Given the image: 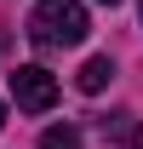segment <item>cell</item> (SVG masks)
I'll return each mask as SVG.
<instances>
[{
  "instance_id": "obj_1",
  "label": "cell",
  "mask_w": 143,
  "mask_h": 149,
  "mask_svg": "<svg viewBox=\"0 0 143 149\" xmlns=\"http://www.w3.org/2000/svg\"><path fill=\"white\" fill-rule=\"evenodd\" d=\"M92 35V17L80 0H35L29 12V40L46 46V52H63V46H80Z\"/></svg>"
},
{
  "instance_id": "obj_2",
  "label": "cell",
  "mask_w": 143,
  "mask_h": 149,
  "mask_svg": "<svg viewBox=\"0 0 143 149\" xmlns=\"http://www.w3.org/2000/svg\"><path fill=\"white\" fill-rule=\"evenodd\" d=\"M12 97H17V109L46 115L57 103V74L40 69V63H23V69H12Z\"/></svg>"
},
{
  "instance_id": "obj_3",
  "label": "cell",
  "mask_w": 143,
  "mask_h": 149,
  "mask_svg": "<svg viewBox=\"0 0 143 149\" xmlns=\"http://www.w3.org/2000/svg\"><path fill=\"white\" fill-rule=\"evenodd\" d=\"M109 80H115V63H109V57H86V63H80V74H74V86H80L86 97H97Z\"/></svg>"
},
{
  "instance_id": "obj_4",
  "label": "cell",
  "mask_w": 143,
  "mask_h": 149,
  "mask_svg": "<svg viewBox=\"0 0 143 149\" xmlns=\"http://www.w3.org/2000/svg\"><path fill=\"white\" fill-rule=\"evenodd\" d=\"M40 149H80V132L74 126H46L40 132Z\"/></svg>"
},
{
  "instance_id": "obj_5",
  "label": "cell",
  "mask_w": 143,
  "mask_h": 149,
  "mask_svg": "<svg viewBox=\"0 0 143 149\" xmlns=\"http://www.w3.org/2000/svg\"><path fill=\"white\" fill-rule=\"evenodd\" d=\"M103 132H109V138H132L137 126H132V115H109V120H103Z\"/></svg>"
},
{
  "instance_id": "obj_6",
  "label": "cell",
  "mask_w": 143,
  "mask_h": 149,
  "mask_svg": "<svg viewBox=\"0 0 143 149\" xmlns=\"http://www.w3.org/2000/svg\"><path fill=\"white\" fill-rule=\"evenodd\" d=\"M97 6H120V0H97Z\"/></svg>"
},
{
  "instance_id": "obj_7",
  "label": "cell",
  "mask_w": 143,
  "mask_h": 149,
  "mask_svg": "<svg viewBox=\"0 0 143 149\" xmlns=\"http://www.w3.org/2000/svg\"><path fill=\"white\" fill-rule=\"evenodd\" d=\"M0 126H6V103H0Z\"/></svg>"
},
{
  "instance_id": "obj_8",
  "label": "cell",
  "mask_w": 143,
  "mask_h": 149,
  "mask_svg": "<svg viewBox=\"0 0 143 149\" xmlns=\"http://www.w3.org/2000/svg\"><path fill=\"white\" fill-rule=\"evenodd\" d=\"M137 149H143V132H137Z\"/></svg>"
}]
</instances>
